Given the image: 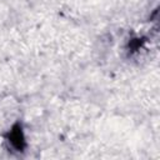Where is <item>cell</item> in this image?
I'll list each match as a JSON object with an SVG mask.
<instances>
[{"label":"cell","mask_w":160,"mask_h":160,"mask_svg":"<svg viewBox=\"0 0 160 160\" xmlns=\"http://www.w3.org/2000/svg\"><path fill=\"white\" fill-rule=\"evenodd\" d=\"M21 129H15L14 131H11V135H10V141L12 145H15L18 149H21L22 148V142H24V139H22V134L20 131Z\"/></svg>","instance_id":"6da1fadb"}]
</instances>
